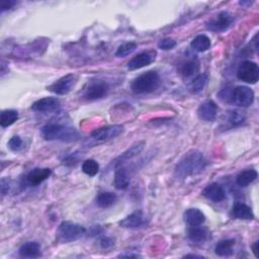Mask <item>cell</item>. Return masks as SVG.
I'll list each match as a JSON object with an SVG mask.
<instances>
[{
  "mask_svg": "<svg viewBox=\"0 0 259 259\" xmlns=\"http://www.w3.org/2000/svg\"><path fill=\"white\" fill-rule=\"evenodd\" d=\"M208 161L204 154L200 151L192 150L186 153L178 162L175 168V174L179 178H186L189 176L202 173L207 167Z\"/></svg>",
  "mask_w": 259,
  "mask_h": 259,
  "instance_id": "1",
  "label": "cell"
},
{
  "mask_svg": "<svg viewBox=\"0 0 259 259\" xmlns=\"http://www.w3.org/2000/svg\"><path fill=\"white\" fill-rule=\"evenodd\" d=\"M42 137L46 141L75 142L80 139V134L73 126L61 123H48L41 130Z\"/></svg>",
  "mask_w": 259,
  "mask_h": 259,
  "instance_id": "2",
  "label": "cell"
},
{
  "mask_svg": "<svg viewBox=\"0 0 259 259\" xmlns=\"http://www.w3.org/2000/svg\"><path fill=\"white\" fill-rule=\"evenodd\" d=\"M161 83L159 74L156 71H148L134 79L131 89L136 94H145L155 91Z\"/></svg>",
  "mask_w": 259,
  "mask_h": 259,
  "instance_id": "3",
  "label": "cell"
},
{
  "mask_svg": "<svg viewBox=\"0 0 259 259\" xmlns=\"http://www.w3.org/2000/svg\"><path fill=\"white\" fill-rule=\"evenodd\" d=\"M86 233V229L76 223L65 221L58 228V235L64 242H72L81 238Z\"/></svg>",
  "mask_w": 259,
  "mask_h": 259,
  "instance_id": "4",
  "label": "cell"
},
{
  "mask_svg": "<svg viewBox=\"0 0 259 259\" xmlns=\"http://www.w3.org/2000/svg\"><path fill=\"white\" fill-rule=\"evenodd\" d=\"M237 77L239 80L248 83L255 84L259 79V67L255 62L244 61L239 65L237 70Z\"/></svg>",
  "mask_w": 259,
  "mask_h": 259,
  "instance_id": "5",
  "label": "cell"
},
{
  "mask_svg": "<svg viewBox=\"0 0 259 259\" xmlns=\"http://www.w3.org/2000/svg\"><path fill=\"white\" fill-rule=\"evenodd\" d=\"M234 16L229 12H222L207 24V29L215 33L227 31L234 23Z\"/></svg>",
  "mask_w": 259,
  "mask_h": 259,
  "instance_id": "6",
  "label": "cell"
},
{
  "mask_svg": "<svg viewBox=\"0 0 259 259\" xmlns=\"http://www.w3.org/2000/svg\"><path fill=\"white\" fill-rule=\"evenodd\" d=\"M109 90V86L105 81L95 80L91 81L85 88L83 97L87 100H97L104 97Z\"/></svg>",
  "mask_w": 259,
  "mask_h": 259,
  "instance_id": "7",
  "label": "cell"
},
{
  "mask_svg": "<svg viewBox=\"0 0 259 259\" xmlns=\"http://www.w3.org/2000/svg\"><path fill=\"white\" fill-rule=\"evenodd\" d=\"M123 132V126L120 124H111L99 127L91 133V137L96 141H107L114 139Z\"/></svg>",
  "mask_w": 259,
  "mask_h": 259,
  "instance_id": "8",
  "label": "cell"
},
{
  "mask_svg": "<svg viewBox=\"0 0 259 259\" xmlns=\"http://www.w3.org/2000/svg\"><path fill=\"white\" fill-rule=\"evenodd\" d=\"M231 97L236 105L247 107L254 101V92L247 86H237L234 88Z\"/></svg>",
  "mask_w": 259,
  "mask_h": 259,
  "instance_id": "9",
  "label": "cell"
},
{
  "mask_svg": "<svg viewBox=\"0 0 259 259\" xmlns=\"http://www.w3.org/2000/svg\"><path fill=\"white\" fill-rule=\"evenodd\" d=\"M75 83H76L75 75L68 74L61 77L57 81H55L53 84H51L48 87V90L57 95H65L71 91Z\"/></svg>",
  "mask_w": 259,
  "mask_h": 259,
  "instance_id": "10",
  "label": "cell"
},
{
  "mask_svg": "<svg viewBox=\"0 0 259 259\" xmlns=\"http://www.w3.org/2000/svg\"><path fill=\"white\" fill-rule=\"evenodd\" d=\"M156 56H157V53L154 50L142 52L130 60V62L127 63V69L131 71H134V70L144 68V67L152 64L155 61Z\"/></svg>",
  "mask_w": 259,
  "mask_h": 259,
  "instance_id": "11",
  "label": "cell"
},
{
  "mask_svg": "<svg viewBox=\"0 0 259 259\" xmlns=\"http://www.w3.org/2000/svg\"><path fill=\"white\" fill-rule=\"evenodd\" d=\"M61 106L60 100L56 97H44L35 101L32 105V109L36 112L50 113L57 111Z\"/></svg>",
  "mask_w": 259,
  "mask_h": 259,
  "instance_id": "12",
  "label": "cell"
},
{
  "mask_svg": "<svg viewBox=\"0 0 259 259\" xmlns=\"http://www.w3.org/2000/svg\"><path fill=\"white\" fill-rule=\"evenodd\" d=\"M118 224L120 227L125 229H139L147 224V220L143 212L139 210L123 218Z\"/></svg>",
  "mask_w": 259,
  "mask_h": 259,
  "instance_id": "13",
  "label": "cell"
},
{
  "mask_svg": "<svg viewBox=\"0 0 259 259\" xmlns=\"http://www.w3.org/2000/svg\"><path fill=\"white\" fill-rule=\"evenodd\" d=\"M52 174V170L49 168H35L31 170L26 176V184L32 187L40 185L47 180Z\"/></svg>",
  "mask_w": 259,
  "mask_h": 259,
  "instance_id": "14",
  "label": "cell"
},
{
  "mask_svg": "<svg viewBox=\"0 0 259 259\" xmlns=\"http://www.w3.org/2000/svg\"><path fill=\"white\" fill-rule=\"evenodd\" d=\"M218 114V106L213 100H207L202 103L198 109L199 117L204 121H214Z\"/></svg>",
  "mask_w": 259,
  "mask_h": 259,
  "instance_id": "15",
  "label": "cell"
},
{
  "mask_svg": "<svg viewBox=\"0 0 259 259\" xmlns=\"http://www.w3.org/2000/svg\"><path fill=\"white\" fill-rule=\"evenodd\" d=\"M203 196L211 202L221 203L226 199V191L221 184L214 182L204 189Z\"/></svg>",
  "mask_w": 259,
  "mask_h": 259,
  "instance_id": "16",
  "label": "cell"
},
{
  "mask_svg": "<svg viewBox=\"0 0 259 259\" xmlns=\"http://www.w3.org/2000/svg\"><path fill=\"white\" fill-rule=\"evenodd\" d=\"M144 145H145L144 142H139V143L133 145L130 149H127L125 152H123L120 156H118L114 160V167H117V166L123 164L124 162L133 159L137 155H139L142 152V150L144 149Z\"/></svg>",
  "mask_w": 259,
  "mask_h": 259,
  "instance_id": "17",
  "label": "cell"
},
{
  "mask_svg": "<svg viewBox=\"0 0 259 259\" xmlns=\"http://www.w3.org/2000/svg\"><path fill=\"white\" fill-rule=\"evenodd\" d=\"M231 216L234 219L245 220V221H252L254 219V215L251 208L242 203H236L233 206L231 211Z\"/></svg>",
  "mask_w": 259,
  "mask_h": 259,
  "instance_id": "18",
  "label": "cell"
},
{
  "mask_svg": "<svg viewBox=\"0 0 259 259\" xmlns=\"http://www.w3.org/2000/svg\"><path fill=\"white\" fill-rule=\"evenodd\" d=\"M183 219L189 227L202 226L206 222L205 214L199 209H188L184 213Z\"/></svg>",
  "mask_w": 259,
  "mask_h": 259,
  "instance_id": "19",
  "label": "cell"
},
{
  "mask_svg": "<svg viewBox=\"0 0 259 259\" xmlns=\"http://www.w3.org/2000/svg\"><path fill=\"white\" fill-rule=\"evenodd\" d=\"M19 254L23 258H38L42 255L41 246L38 242H27L21 246Z\"/></svg>",
  "mask_w": 259,
  "mask_h": 259,
  "instance_id": "20",
  "label": "cell"
},
{
  "mask_svg": "<svg viewBox=\"0 0 259 259\" xmlns=\"http://www.w3.org/2000/svg\"><path fill=\"white\" fill-rule=\"evenodd\" d=\"M130 175L125 167L117 166L114 171V186L118 190H124L130 184Z\"/></svg>",
  "mask_w": 259,
  "mask_h": 259,
  "instance_id": "21",
  "label": "cell"
},
{
  "mask_svg": "<svg viewBox=\"0 0 259 259\" xmlns=\"http://www.w3.org/2000/svg\"><path fill=\"white\" fill-rule=\"evenodd\" d=\"M199 71H200V62L197 59L187 60L183 62L179 67V74L184 79L195 76Z\"/></svg>",
  "mask_w": 259,
  "mask_h": 259,
  "instance_id": "22",
  "label": "cell"
},
{
  "mask_svg": "<svg viewBox=\"0 0 259 259\" xmlns=\"http://www.w3.org/2000/svg\"><path fill=\"white\" fill-rule=\"evenodd\" d=\"M209 230L205 227L201 226H196V227H190V229L187 232V237L188 239L193 242V243H204L208 240L209 238Z\"/></svg>",
  "mask_w": 259,
  "mask_h": 259,
  "instance_id": "23",
  "label": "cell"
},
{
  "mask_svg": "<svg viewBox=\"0 0 259 259\" xmlns=\"http://www.w3.org/2000/svg\"><path fill=\"white\" fill-rule=\"evenodd\" d=\"M235 240L234 239H225L220 241L215 248V253L221 257H228L234 253Z\"/></svg>",
  "mask_w": 259,
  "mask_h": 259,
  "instance_id": "24",
  "label": "cell"
},
{
  "mask_svg": "<svg viewBox=\"0 0 259 259\" xmlns=\"http://www.w3.org/2000/svg\"><path fill=\"white\" fill-rule=\"evenodd\" d=\"M258 174L255 169H246L241 171L237 177H236V182L239 186L241 187H246L249 184H251L253 181L256 180Z\"/></svg>",
  "mask_w": 259,
  "mask_h": 259,
  "instance_id": "25",
  "label": "cell"
},
{
  "mask_svg": "<svg viewBox=\"0 0 259 259\" xmlns=\"http://www.w3.org/2000/svg\"><path fill=\"white\" fill-rule=\"evenodd\" d=\"M117 201V197L113 192H101L96 197V205L101 209H107L113 206Z\"/></svg>",
  "mask_w": 259,
  "mask_h": 259,
  "instance_id": "26",
  "label": "cell"
},
{
  "mask_svg": "<svg viewBox=\"0 0 259 259\" xmlns=\"http://www.w3.org/2000/svg\"><path fill=\"white\" fill-rule=\"evenodd\" d=\"M211 46H212L211 39L208 36H206V35H199V36H197L192 40V42L190 44V47L195 51L201 52V53L208 51L211 48Z\"/></svg>",
  "mask_w": 259,
  "mask_h": 259,
  "instance_id": "27",
  "label": "cell"
},
{
  "mask_svg": "<svg viewBox=\"0 0 259 259\" xmlns=\"http://www.w3.org/2000/svg\"><path fill=\"white\" fill-rule=\"evenodd\" d=\"M19 119V112L15 109H7L0 115V124L3 127H8L14 124Z\"/></svg>",
  "mask_w": 259,
  "mask_h": 259,
  "instance_id": "28",
  "label": "cell"
},
{
  "mask_svg": "<svg viewBox=\"0 0 259 259\" xmlns=\"http://www.w3.org/2000/svg\"><path fill=\"white\" fill-rule=\"evenodd\" d=\"M208 81H209V77L207 74L203 73V74L198 75L190 83V86H189L190 91L192 93H199V92L203 91L204 88L206 87Z\"/></svg>",
  "mask_w": 259,
  "mask_h": 259,
  "instance_id": "29",
  "label": "cell"
},
{
  "mask_svg": "<svg viewBox=\"0 0 259 259\" xmlns=\"http://www.w3.org/2000/svg\"><path fill=\"white\" fill-rule=\"evenodd\" d=\"M137 49V44L135 42H126L121 44L116 52H115V56L119 57V58H123L126 57L128 55H131L135 50Z\"/></svg>",
  "mask_w": 259,
  "mask_h": 259,
  "instance_id": "30",
  "label": "cell"
},
{
  "mask_svg": "<svg viewBox=\"0 0 259 259\" xmlns=\"http://www.w3.org/2000/svg\"><path fill=\"white\" fill-rule=\"evenodd\" d=\"M82 171L88 176H95L99 171V164L93 159H87L82 164Z\"/></svg>",
  "mask_w": 259,
  "mask_h": 259,
  "instance_id": "31",
  "label": "cell"
},
{
  "mask_svg": "<svg viewBox=\"0 0 259 259\" xmlns=\"http://www.w3.org/2000/svg\"><path fill=\"white\" fill-rule=\"evenodd\" d=\"M228 122L231 123L233 126L241 125L245 121V116L242 112L238 110H229L227 112Z\"/></svg>",
  "mask_w": 259,
  "mask_h": 259,
  "instance_id": "32",
  "label": "cell"
},
{
  "mask_svg": "<svg viewBox=\"0 0 259 259\" xmlns=\"http://www.w3.org/2000/svg\"><path fill=\"white\" fill-rule=\"evenodd\" d=\"M9 148L14 152H19L24 149V141L20 136H14L8 143Z\"/></svg>",
  "mask_w": 259,
  "mask_h": 259,
  "instance_id": "33",
  "label": "cell"
},
{
  "mask_svg": "<svg viewBox=\"0 0 259 259\" xmlns=\"http://www.w3.org/2000/svg\"><path fill=\"white\" fill-rule=\"evenodd\" d=\"M176 46V42L170 38H165L159 41L158 43V48L164 51H169L172 50Z\"/></svg>",
  "mask_w": 259,
  "mask_h": 259,
  "instance_id": "34",
  "label": "cell"
},
{
  "mask_svg": "<svg viewBox=\"0 0 259 259\" xmlns=\"http://www.w3.org/2000/svg\"><path fill=\"white\" fill-rule=\"evenodd\" d=\"M99 245L102 249H110L114 245V240L110 237H102L99 241Z\"/></svg>",
  "mask_w": 259,
  "mask_h": 259,
  "instance_id": "35",
  "label": "cell"
},
{
  "mask_svg": "<svg viewBox=\"0 0 259 259\" xmlns=\"http://www.w3.org/2000/svg\"><path fill=\"white\" fill-rule=\"evenodd\" d=\"M11 189V182L7 178L2 179V193L3 196H7Z\"/></svg>",
  "mask_w": 259,
  "mask_h": 259,
  "instance_id": "36",
  "label": "cell"
},
{
  "mask_svg": "<svg viewBox=\"0 0 259 259\" xmlns=\"http://www.w3.org/2000/svg\"><path fill=\"white\" fill-rule=\"evenodd\" d=\"M17 5L16 2H12V0H6V2H3L2 3V12H6V11H9L11 9H13L15 6Z\"/></svg>",
  "mask_w": 259,
  "mask_h": 259,
  "instance_id": "37",
  "label": "cell"
},
{
  "mask_svg": "<svg viewBox=\"0 0 259 259\" xmlns=\"http://www.w3.org/2000/svg\"><path fill=\"white\" fill-rule=\"evenodd\" d=\"M258 244H259V242H258V241H255V242L253 243V245L251 246L252 252H253V254L255 255V257H258Z\"/></svg>",
  "mask_w": 259,
  "mask_h": 259,
  "instance_id": "38",
  "label": "cell"
}]
</instances>
